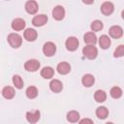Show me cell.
Masks as SVG:
<instances>
[{
    "label": "cell",
    "instance_id": "cell-13",
    "mask_svg": "<svg viewBox=\"0 0 124 124\" xmlns=\"http://www.w3.org/2000/svg\"><path fill=\"white\" fill-rule=\"evenodd\" d=\"M41 116V112L39 110H34V111H27L26 112V120L29 123H36L39 121Z\"/></svg>",
    "mask_w": 124,
    "mask_h": 124
},
{
    "label": "cell",
    "instance_id": "cell-12",
    "mask_svg": "<svg viewBox=\"0 0 124 124\" xmlns=\"http://www.w3.org/2000/svg\"><path fill=\"white\" fill-rule=\"evenodd\" d=\"M12 28L15 30V31H20V30H23L25 28V21L20 18V17H17V18H15L13 21H12Z\"/></svg>",
    "mask_w": 124,
    "mask_h": 124
},
{
    "label": "cell",
    "instance_id": "cell-20",
    "mask_svg": "<svg viewBox=\"0 0 124 124\" xmlns=\"http://www.w3.org/2000/svg\"><path fill=\"white\" fill-rule=\"evenodd\" d=\"M53 75H54V70H53L51 67H49V66L44 67V68L41 70V76H42L44 78H46V79L51 78L53 77Z\"/></svg>",
    "mask_w": 124,
    "mask_h": 124
},
{
    "label": "cell",
    "instance_id": "cell-6",
    "mask_svg": "<svg viewBox=\"0 0 124 124\" xmlns=\"http://www.w3.org/2000/svg\"><path fill=\"white\" fill-rule=\"evenodd\" d=\"M41 64L37 59H29L24 63V69L28 72H36L39 70Z\"/></svg>",
    "mask_w": 124,
    "mask_h": 124
},
{
    "label": "cell",
    "instance_id": "cell-14",
    "mask_svg": "<svg viewBox=\"0 0 124 124\" xmlns=\"http://www.w3.org/2000/svg\"><path fill=\"white\" fill-rule=\"evenodd\" d=\"M56 70L60 75H67L71 72V66L68 62H60L57 65Z\"/></svg>",
    "mask_w": 124,
    "mask_h": 124
},
{
    "label": "cell",
    "instance_id": "cell-8",
    "mask_svg": "<svg viewBox=\"0 0 124 124\" xmlns=\"http://www.w3.org/2000/svg\"><path fill=\"white\" fill-rule=\"evenodd\" d=\"M108 34L113 39H119L123 36V29L119 25H113L108 29Z\"/></svg>",
    "mask_w": 124,
    "mask_h": 124
},
{
    "label": "cell",
    "instance_id": "cell-30",
    "mask_svg": "<svg viewBox=\"0 0 124 124\" xmlns=\"http://www.w3.org/2000/svg\"><path fill=\"white\" fill-rule=\"evenodd\" d=\"M84 4H86V5H91V4H93L94 3V0H81Z\"/></svg>",
    "mask_w": 124,
    "mask_h": 124
},
{
    "label": "cell",
    "instance_id": "cell-19",
    "mask_svg": "<svg viewBox=\"0 0 124 124\" xmlns=\"http://www.w3.org/2000/svg\"><path fill=\"white\" fill-rule=\"evenodd\" d=\"M111 42H110V39L108 35H102L100 38H99V45L101 46V48L103 49H107L109 47Z\"/></svg>",
    "mask_w": 124,
    "mask_h": 124
},
{
    "label": "cell",
    "instance_id": "cell-3",
    "mask_svg": "<svg viewBox=\"0 0 124 124\" xmlns=\"http://www.w3.org/2000/svg\"><path fill=\"white\" fill-rule=\"evenodd\" d=\"M43 52L46 56L51 57L56 52V46L52 42H46L43 46Z\"/></svg>",
    "mask_w": 124,
    "mask_h": 124
},
{
    "label": "cell",
    "instance_id": "cell-31",
    "mask_svg": "<svg viewBox=\"0 0 124 124\" xmlns=\"http://www.w3.org/2000/svg\"><path fill=\"white\" fill-rule=\"evenodd\" d=\"M121 16H122V18L124 19V10H123V11L121 12Z\"/></svg>",
    "mask_w": 124,
    "mask_h": 124
},
{
    "label": "cell",
    "instance_id": "cell-24",
    "mask_svg": "<svg viewBox=\"0 0 124 124\" xmlns=\"http://www.w3.org/2000/svg\"><path fill=\"white\" fill-rule=\"evenodd\" d=\"M25 94H26V96H27L28 99H35L38 96V89L35 86H29L26 89Z\"/></svg>",
    "mask_w": 124,
    "mask_h": 124
},
{
    "label": "cell",
    "instance_id": "cell-25",
    "mask_svg": "<svg viewBox=\"0 0 124 124\" xmlns=\"http://www.w3.org/2000/svg\"><path fill=\"white\" fill-rule=\"evenodd\" d=\"M109 94H110V96H111L113 99H119V98L122 96L123 91H122V89H121L120 87L114 86V87H112V88L110 89Z\"/></svg>",
    "mask_w": 124,
    "mask_h": 124
},
{
    "label": "cell",
    "instance_id": "cell-10",
    "mask_svg": "<svg viewBox=\"0 0 124 124\" xmlns=\"http://www.w3.org/2000/svg\"><path fill=\"white\" fill-rule=\"evenodd\" d=\"M114 11V5L113 3L109 1H106L101 5V12L105 16H110Z\"/></svg>",
    "mask_w": 124,
    "mask_h": 124
},
{
    "label": "cell",
    "instance_id": "cell-26",
    "mask_svg": "<svg viewBox=\"0 0 124 124\" xmlns=\"http://www.w3.org/2000/svg\"><path fill=\"white\" fill-rule=\"evenodd\" d=\"M103 27H104V23H103L101 20H98V19L92 21V23H91V25H90V28H91V30H92L93 32H98V31H100V30H102Z\"/></svg>",
    "mask_w": 124,
    "mask_h": 124
},
{
    "label": "cell",
    "instance_id": "cell-4",
    "mask_svg": "<svg viewBox=\"0 0 124 124\" xmlns=\"http://www.w3.org/2000/svg\"><path fill=\"white\" fill-rule=\"evenodd\" d=\"M52 17L55 19V20H62L65 16V9L63 6H60V5H57L55 6L53 9H52Z\"/></svg>",
    "mask_w": 124,
    "mask_h": 124
},
{
    "label": "cell",
    "instance_id": "cell-22",
    "mask_svg": "<svg viewBox=\"0 0 124 124\" xmlns=\"http://www.w3.org/2000/svg\"><path fill=\"white\" fill-rule=\"evenodd\" d=\"M67 120L71 123H76L79 121V113L76 110H71L67 113Z\"/></svg>",
    "mask_w": 124,
    "mask_h": 124
},
{
    "label": "cell",
    "instance_id": "cell-18",
    "mask_svg": "<svg viewBox=\"0 0 124 124\" xmlns=\"http://www.w3.org/2000/svg\"><path fill=\"white\" fill-rule=\"evenodd\" d=\"M15 89L12 87V86H5L3 87L2 89V96L5 98V99H8V100H11L15 97Z\"/></svg>",
    "mask_w": 124,
    "mask_h": 124
},
{
    "label": "cell",
    "instance_id": "cell-17",
    "mask_svg": "<svg viewBox=\"0 0 124 124\" xmlns=\"http://www.w3.org/2000/svg\"><path fill=\"white\" fill-rule=\"evenodd\" d=\"M83 41L87 45H95L97 43V37H96V35L93 31L92 32H87L83 36Z\"/></svg>",
    "mask_w": 124,
    "mask_h": 124
},
{
    "label": "cell",
    "instance_id": "cell-21",
    "mask_svg": "<svg viewBox=\"0 0 124 124\" xmlns=\"http://www.w3.org/2000/svg\"><path fill=\"white\" fill-rule=\"evenodd\" d=\"M108 115V109L106 107H99L96 109V116L99 119H106Z\"/></svg>",
    "mask_w": 124,
    "mask_h": 124
},
{
    "label": "cell",
    "instance_id": "cell-28",
    "mask_svg": "<svg viewBox=\"0 0 124 124\" xmlns=\"http://www.w3.org/2000/svg\"><path fill=\"white\" fill-rule=\"evenodd\" d=\"M113 56L115 58H119V57L124 56V45H119L115 48V50L113 52Z\"/></svg>",
    "mask_w": 124,
    "mask_h": 124
},
{
    "label": "cell",
    "instance_id": "cell-5",
    "mask_svg": "<svg viewBox=\"0 0 124 124\" xmlns=\"http://www.w3.org/2000/svg\"><path fill=\"white\" fill-rule=\"evenodd\" d=\"M78 38L72 36V37H69L66 42H65V46H66V48L69 50V51H75L78 49Z\"/></svg>",
    "mask_w": 124,
    "mask_h": 124
},
{
    "label": "cell",
    "instance_id": "cell-15",
    "mask_svg": "<svg viewBox=\"0 0 124 124\" xmlns=\"http://www.w3.org/2000/svg\"><path fill=\"white\" fill-rule=\"evenodd\" d=\"M49 88L54 93H59L63 89V84L59 79H52L49 82Z\"/></svg>",
    "mask_w": 124,
    "mask_h": 124
},
{
    "label": "cell",
    "instance_id": "cell-27",
    "mask_svg": "<svg viewBox=\"0 0 124 124\" xmlns=\"http://www.w3.org/2000/svg\"><path fill=\"white\" fill-rule=\"evenodd\" d=\"M13 83L16 86V88H17V89H21L23 87V80H22L21 77L18 75H15L13 77Z\"/></svg>",
    "mask_w": 124,
    "mask_h": 124
},
{
    "label": "cell",
    "instance_id": "cell-11",
    "mask_svg": "<svg viewBox=\"0 0 124 124\" xmlns=\"http://www.w3.org/2000/svg\"><path fill=\"white\" fill-rule=\"evenodd\" d=\"M23 36H24V39L26 41H28V42H34L37 39V37H38V33L33 28H27L24 31Z\"/></svg>",
    "mask_w": 124,
    "mask_h": 124
},
{
    "label": "cell",
    "instance_id": "cell-16",
    "mask_svg": "<svg viewBox=\"0 0 124 124\" xmlns=\"http://www.w3.org/2000/svg\"><path fill=\"white\" fill-rule=\"evenodd\" d=\"M94 82H95V78L91 74H86L81 78V83L84 87H91L94 84Z\"/></svg>",
    "mask_w": 124,
    "mask_h": 124
},
{
    "label": "cell",
    "instance_id": "cell-23",
    "mask_svg": "<svg viewBox=\"0 0 124 124\" xmlns=\"http://www.w3.org/2000/svg\"><path fill=\"white\" fill-rule=\"evenodd\" d=\"M94 99L98 103H103L107 100V93L104 90H97L94 93Z\"/></svg>",
    "mask_w": 124,
    "mask_h": 124
},
{
    "label": "cell",
    "instance_id": "cell-29",
    "mask_svg": "<svg viewBox=\"0 0 124 124\" xmlns=\"http://www.w3.org/2000/svg\"><path fill=\"white\" fill-rule=\"evenodd\" d=\"M80 124H83V123H89V124H93V120L91 119H88V118H84V119H81L78 121Z\"/></svg>",
    "mask_w": 124,
    "mask_h": 124
},
{
    "label": "cell",
    "instance_id": "cell-9",
    "mask_svg": "<svg viewBox=\"0 0 124 124\" xmlns=\"http://www.w3.org/2000/svg\"><path fill=\"white\" fill-rule=\"evenodd\" d=\"M25 11L30 14V15H35L37 12H38V9H39V6H38V3L35 1V0H29L25 3Z\"/></svg>",
    "mask_w": 124,
    "mask_h": 124
},
{
    "label": "cell",
    "instance_id": "cell-1",
    "mask_svg": "<svg viewBox=\"0 0 124 124\" xmlns=\"http://www.w3.org/2000/svg\"><path fill=\"white\" fill-rule=\"evenodd\" d=\"M82 54L87 59L93 60L98 55V49L96 46H94V45H87L86 46H84L82 48Z\"/></svg>",
    "mask_w": 124,
    "mask_h": 124
},
{
    "label": "cell",
    "instance_id": "cell-2",
    "mask_svg": "<svg viewBox=\"0 0 124 124\" xmlns=\"http://www.w3.org/2000/svg\"><path fill=\"white\" fill-rule=\"evenodd\" d=\"M8 43L10 44V46L14 48H18L21 44H22V39H21V36L16 34V33H11L8 35Z\"/></svg>",
    "mask_w": 124,
    "mask_h": 124
},
{
    "label": "cell",
    "instance_id": "cell-7",
    "mask_svg": "<svg viewBox=\"0 0 124 124\" xmlns=\"http://www.w3.org/2000/svg\"><path fill=\"white\" fill-rule=\"evenodd\" d=\"M48 18H47V16L42 14V15H37L33 17L32 19V24L36 27H41V26H44L46 22H47Z\"/></svg>",
    "mask_w": 124,
    "mask_h": 124
}]
</instances>
